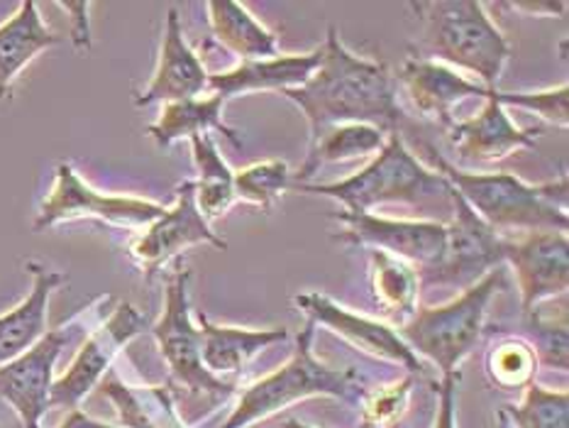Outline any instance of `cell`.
I'll return each mask as SVG.
<instances>
[{"instance_id": "cell-1", "label": "cell", "mask_w": 569, "mask_h": 428, "mask_svg": "<svg viewBox=\"0 0 569 428\" xmlns=\"http://www.w3.org/2000/svg\"><path fill=\"white\" fill-rule=\"evenodd\" d=\"M320 67L299 89L281 96L299 106L311 126V138L328 128L375 126L387 132L399 130L403 110L399 106V86L383 61L350 52L336 28L328 30L320 44Z\"/></svg>"}, {"instance_id": "cell-2", "label": "cell", "mask_w": 569, "mask_h": 428, "mask_svg": "<svg viewBox=\"0 0 569 428\" xmlns=\"http://www.w3.org/2000/svg\"><path fill=\"white\" fill-rule=\"evenodd\" d=\"M418 20V44L413 57L467 71L487 89H497L506 64L511 61V42L487 6L479 0H420L411 3Z\"/></svg>"}, {"instance_id": "cell-3", "label": "cell", "mask_w": 569, "mask_h": 428, "mask_svg": "<svg viewBox=\"0 0 569 428\" xmlns=\"http://www.w3.org/2000/svg\"><path fill=\"white\" fill-rule=\"evenodd\" d=\"M430 169L450 181L467 206L497 232L503 230H569L567 177L548 183H526L506 171L457 169L440 152L426 147Z\"/></svg>"}, {"instance_id": "cell-4", "label": "cell", "mask_w": 569, "mask_h": 428, "mask_svg": "<svg viewBox=\"0 0 569 428\" xmlns=\"http://www.w3.org/2000/svg\"><path fill=\"white\" fill-rule=\"evenodd\" d=\"M291 189L328 196L350 213H372V208L383 203L428 208L440 201L445 208H452L450 181L420 162L406 147L399 130L389 132L383 150L357 175L330 183H293Z\"/></svg>"}, {"instance_id": "cell-5", "label": "cell", "mask_w": 569, "mask_h": 428, "mask_svg": "<svg viewBox=\"0 0 569 428\" xmlns=\"http://www.w3.org/2000/svg\"><path fill=\"white\" fill-rule=\"evenodd\" d=\"M316 330L318 328L311 321L303 324V330L296 336V348L289 362L247 387L220 428H247L311 397L357 399L355 395L360 389H357V372L352 367L336 370L313 355Z\"/></svg>"}, {"instance_id": "cell-6", "label": "cell", "mask_w": 569, "mask_h": 428, "mask_svg": "<svg viewBox=\"0 0 569 428\" xmlns=\"http://www.w3.org/2000/svg\"><path fill=\"white\" fill-rule=\"evenodd\" d=\"M506 289L503 269H491L460 297L440 306H418L399 328V336L416 355H423L445 375H455L469 352L477 348L487 324L491 299Z\"/></svg>"}, {"instance_id": "cell-7", "label": "cell", "mask_w": 569, "mask_h": 428, "mask_svg": "<svg viewBox=\"0 0 569 428\" xmlns=\"http://www.w3.org/2000/svg\"><path fill=\"white\" fill-rule=\"evenodd\" d=\"M189 281L191 272L187 269H179L167 279L164 309L150 330L169 367L171 395L179 389L187 401H203L206 407H216L234 395V382L216 377L203 365L201 334L193 326L191 316Z\"/></svg>"}, {"instance_id": "cell-8", "label": "cell", "mask_w": 569, "mask_h": 428, "mask_svg": "<svg viewBox=\"0 0 569 428\" xmlns=\"http://www.w3.org/2000/svg\"><path fill=\"white\" fill-rule=\"evenodd\" d=\"M108 301V293L93 299L67 324L47 330L30 350L18 355L16 360L0 365V399H6L16 409L22 428H40L42 416L49 409V391L54 385L59 355L79 336H89V330L98 326L91 324L93 313L101 311V306Z\"/></svg>"}, {"instance_id": "cell-9", "label": "cell", "mask_w": 569, "mask_h": 428, "mask_svg": "<svg viewBox=\"0 0 569 428\" xmlns=\"http://www.w3.org/2000/svg\"><path fill=\"white\" fill-rule=\"evenodd\" d=\"M167 208L150 199H138V196H118L96 191L91 183L69 162H61L54 169V183L44 201L37 208L32 230L42 232L71 220H98L116 228L144 230L159 216H164Z\"/></svg>"}, {"instance_id": "cell-10", "label": "cell", "mask_w": 569, "mask_h": 428, "mask_svg": "<svg viewBox=\"0 0 569 428\" xmlns=\"http://www.w3.org/2000/svg\"><path fill=\"white\" fill-rule=\"evenodd\" d=\"M144 330H150V318L138 306L120 301L101 324L89 330L67 372L54 379L52 391H49V409H79V404L110 372L118 352Z\"/></svg>"}, {"instance_id": "cell-11", "label": "cell", "mask_w": 569, "mask_h": 428, "mask_svg": "<svg viewBox=\"0 0 569 428\" xmlns=\"http://www.w3.org/2000/svg\"><path fill=\"white\" fill-rule=\"evenodd\" d=\"M448 226V242L440 260L423 269L420 285L467 289L487 277L491 269L503 267L506 238L487 226L460 193L452 189V220Z\"/></svg>"}, {"instance_id": "cell-12", "label": "cell", "mask_w": 569, "mask_h": 428, "mask_svg": "<svg viewBox=\"0 0 569 428\" xmlns=\"http://www.w3.org/2000/svg\"><path fill=\"white\" fill-rule=\"evenodd\" d=\"M332 218L340 223V230L332 236L336 242L399 257L418 272L436 265L448 242V226L440 220H403L350 211H338Z\"/></svg>"}, {"instance_id": "cell-13", "label": "cell", "mask_w": 569, "mask_h": 428, "mask_svg": "<svg viewBox=\"0 0 569 428\" xmlns=\"http://www.w3.org/2000/svg\"><path fill=\"white\" fill-rule=\"evenodd\" d=\"M203 242L213 245L218 250L228 248V242L213 232L208 220L198 211L193 179H187L177 187V203L167 208L164 216H159L154 223L147 226L138 238L130 240L128 255L147 275V279H152L171 260H177L183 250Z\"/></svg>"}, {"instance_id": "cell-14", "label": "cell", "mask_w": 569, "mask_h": 428, "mask_svg": "<svg viewBox=\"0 0 569 428\" xmlns=\"http://www.w3.org/2000/svg\"><path fill=\"white\" fill-rule=\"evenodd\" d=\"M296 309H299L306 321H311L316 328H328L332 334L348 340L352 348L362 350L365 355H372L377 360H387L393 365H401L408 375L423 377L426 365L420 362L418 355L406 346L399 330L377 321V318H367L362 313H355L348 306L330 299L323 291H303L293 297Z\"/></svg>"}, {"instance_id": "cell-15", "label": "cell", "mask_w": 569, "mask_h": 428, "mask_svg": "<svg viewBox=\"0 0 569 428\" xmlns=\"http://www.w3.org/2000/svg\"><path fill=\"white\" fill-rule=\"evenodd\" d=\"M503 265H511L521 289L523 311L533 313L538 303L565 297L569 287L567 232L533 230L521 240H506Z\"/></svg>"}, {"instance_id": "cell-16", "label": "cell", "mask_w": 569, "mask_h": 428, "mask_svg": "<svg viewBox=\"0 0 569 428\" xmlns=\"http://www.w3.org/2000/svg\"><path fill=\"white\" fill-rule=\"evenodd\" d=\"M208 79L210 73L206 64L187 42V34H183L179 10L169 6L157 69L144 89L134 96V106L147 108L154 103L167 106L189 101V98H198L208 91Z\"/></svg>"}, {"instance_id": "cell-17", "label": "cell", "mask_w": 569, "mask_h": 428, "mask_svg": "<svg viewBox=\"0 0 569 428\" xmlns=\"http://www.w3.org/2000/svg\"><path fill=\"white\" fill-rule=\"evenodd\" d=\"M396 86H401L408 101L413 103L420 116L440 122L445 130L457 120L455 108L467 101V98L487 101V98L497 93V89H487L479 81L465 77L462 71L413 54L406 59L401 73L396 77Z\"/></svg>"}, {"instance_id": "cell-18", "label": "cell", "mask_w": 569, "mask_h": 428, "mask_svg": "<svg viewBox=\"0 0 569 428\" xmlns=\"http://www.w3.org/2000/svg\"><path fill=\"white\" fill-rule=\"evenodd\" d=\"M497 93L487 98L477 116L455 120L448 128L462 165H497L518 150L536 147L538 132L518 128Z\"/></svg>"}, {"instance_id": "cell-19", "label": "cell", "mask_w": 569, "mask_h": 428, "mask_svg": "<svg viewBox=\"0 0 569 428\" xmlns=\"http://www.w3.org/2000/svg\"><path fill=\"white\" fill-rule=\"evenodd\" d=\"M320 47L306 54H277L271 59H254L240 61L230 71L210 73L208 93L220 96L222 101L228 98L252 93V91H291L299 89L308 79L313 77L320 67Z\"/></svg>"}, {"instance_id": "cell-20", "label": "cell", "mask_w": 569, "mask_h": 428, "mask_svg": "<svg viewBox=\"0 0 569 428\" xmlns=\"http://www.w3.org/2000/svg\"><path fill=\"white\" fill-rule=\"evenodd\" d=\"M24 269L32 279L28 297L10 311L0 313V365L16 360L47 334L49 299L69 279L40 260H28Z\"/></svg>"}, {"instance_id": "cell-21", "label": "cell", "mask_w": 569, "mask_h": 428, "mask_svg": "<svg viewBox=\"0 0 569 428\" xmlns=\"http://www.w3.org/2000/svg\"><path fill=\"white\" fill-rule=\"evenodd\" d=\"M198 334H201V358L208 372L226 379L238 375L242 367L257 358L259 352L289 340L287 328H240L213 324L206 313L196 316Z\"/></svg>"}, {"instance_id": "cell-22", "label": "cell", "mask_w": 569, "mask_h": 428, "mask_svg": "<svg viewBox=\"0 0 569 428\" xmlns=\"http://www.w3.org/2000/svg\"><path fill=\"white\" fill-rule=\"evenodd\" d=\"M57 44H61V37L47 28L34 0L20 3L6 22H0V98H10L22 69Z\"/></svg>"}, {"instance_id": "cell-23", "label": "cell", "mask_w": 569, "mask_h": 428, "mask_svg": "<svg viewBox=\"0 0 569 428\" xmlns=\"http://www.w3.org/2000/svg\"><path fill=\"white\" fill-rule=\"evenodd\" d=\"M98 389L113 401L122 428H191L181 419L169 385H128L108 372Z\"/></svg>"}, {"instance_id": "cell-24", "label": "cell", "mask_w": 569, "mask_h": 428, "mask_svg": "<svg viewBox=\"0 0 569 428\" xmlns=\"http://www.w3.org/2000/svg\"><path fill=\"white\" fill-rule=\"evenodd\" d=\"M222 110H226V101L216 93L167 103L162 106L159 118L147 128V135L157 142V147H171L179 140H191L198 138V135L218 132L232 147H242L240 132L228 126L226 118H222Z\"/></svg>"}, {"instance_id": "cell-25", "label": "cell", "mask_w": 569, "mask_h": 428, "mask_svg": "<svg viewBox=\"0 0 569 428\" xmlns=\"http://www.w3.org/2000/svg\"><path fill=\"white\" fill-rule=\"evenodd\" d=\"M387 130L362 126V122H350V126H336L323 130L316 138H311L306 162L296 175H291V187L293 183H308L326 165H345L355 162V159L379 155L383 145H387Z\"/></svg>"}, {"instance_id": "cell-26", "label": "cell", "mask_w": 569, "mask_h": 428, "mask_svg": "<svg viewBox=\"0 0 569 428\" xmlns=\"http://www.w3.org/2000/svg\"><path fill=\"white\" fill-rule=\"evenodd\" d=\"M208 24L216 40L242 61L271 59L279 54V37L259 22L250 8L232 0H213L206 6Z\"/></svg>"}, {"instance_id": "cell-27", "label": "cell", "mask_w": 569, "mask_h": 428, "mask_svg": "<svg viewBox=\"0 0 569 428\" xmlns=\"http://www.w3.org/2000/svg\"><path fill=\"white\" fill-rule=\"evenodd\" d=\"M420 275L413 265L387 252L369 250V289L379 309L391 318V324L403 326L411 321L420 301Z\"/></svg>"}, {"instance_id": "cell-28", "label": "cell", "mask_w": 569, "mask_h": 428, "mask_svg": "<svg viewBox=\"0 0 569 428\" xmlns=\"http://www.w3.org/2000/svg\"><path fill=\"white\" fill-rule=\"evenodd\" d=\"M193 165L198 171L196 187V206L206 220L220 218L230 211L234 199V171L220 157L213 135H198L191 138Z\"/></svg>"}, {"instance_id": "cell-29", "label": "cell", "mask_w": 569, "mask_h": 428, "mask_svg": "<svg viewBox=\"0 0 569 428\" xmlns=\"http://www.w3.org/2000/svg\"><path fill=\"white\" fill-rule=\"evenodd\" d=\"M538 365L530 340L516 336L493 342L485 360L489 379L501 389H526L530 382H536Z\"/></svg>"}, {"instance_id": "cell-30", "label": "cell", "mask_w": 569, "mask_h": 428, "mask_svg": "<svg viewBox=\"0 0 569 428\" xmlns=\"http://www.w3.org/2000/svg\"><path fill=\"white\" fill-rule=\"evenodd\" d=\"M503 416H509L516 428H569V395L565 389L530 382L523 401L503 407Z\"/></svg>"}, {"instance_id": "cell-31", "label": "cell", "mask_w": 569, "mask_h": 428, "mask_svg": "<svg viewBox=\"0 0 569 428\" xmlns=\"http://www.w3.org/2000/svg\"><path fill=\"white\" fill-rule=\"evenodd\" d=\"M291 189L289 165L281 159H264L234 171V199L254 203L262 211H271L279 196Z\"/></svg>"}, {"instance_id": "cell-32", "label": "cell", "mask_w": 569, "mask_h": 428, "mask_svg": "<svg viewBox=\"0 0 569 428\" xmlns=\"http://www.w3.org/2000/svg\"><path fill=\"white\" fill-rule=\"evenodd\" d=\"M416 377L408 375L399 382L365 391L360 397V426L362 428H393L403 419L411 404Z\"/></svg>"}, {"instance_id": "cell-33", "label": "cell", "mask_w": 569, "mask_h": 428, "mask_svg": "<svg viewBox=\"0 0 569 428\" xmlns=\"http://www.w3.org/2000/svg\"><path fill=\"white\" fill-rule=\"evenodd\" d=\"M499 103L516 106L528 113H536L552 126L567 128L569 126V86L560 83L546 91H523V93H497Z\"/></svg>"}, {"instance_id": "cell-34", "label": "cell", "mask_w": 569, "mask_h": 428, "mask_svg": "<svg viewBox=\"0 0 569 428\" xmlns=\"http://www.w3.org/2000/svg\"><path fill=\"white\" fill-rule=\"evenodd\" d=\"M533 328V346L538 362L546 367H555V370L567 372L569 370V342H567V321L562 318L560 324L548 321V318L533 316L530 321Z\"/></svg>"}, {"instance_id": "cell-35", "label": "cell", "mask_w": 569, "mask_h": 428, "mask_svg": "<svg viewBox=\"0 0 569 428\" xmlns=\"http://www.w3.org/2000/svg\"><path fill=\"white\" fill-rule=\"evenodd\" d=\"M61 10L69 12V37H71V44L81 49V52H89L93 47L91 40V20H89V10L91 3H57Z\"/></svg>"}, {"instance_id": "cell-36", "label": "cell", "mask_w": 569, "mask_h": 428, "mask_svg": "<svg viewBox=\"0 0 569 428\" xmlns=\"http://www.w3.org/2000/svg\"><path fill=\"white\" fill-rule=\"evenodd\" d=\"M457 382H460V372L445 375L438 385V414L432 428H457Z\"/></svg>"}, {"instance_id": "cell-37", "label": "cell", "mask_w": 569, "mask_h": 428, "mask_svg": "<svg viewBox=\"0 0 569 428\" xmlns=\"http://www.w3.org/2000/svg\"><path fill=\"white\" fill-rule=\"evenodd\" d=\"M516 12H528V16L538 18H565L567 16V3L565 0H523V3H506Z\"/></svg>"}, {"instance_id": "cell-38", "label": "cell", "mask_w": 569, "mask_h": 428, "mask_svg": "<svg viewBox=\"0 0 569 428\" xmlns=\"http://www.w3.org/2000/svg\"><path fill=\"white\" fill-rule=\"evenodd\" d=\"M59 428H118V426H108L103 421L91 419V416L83 414L81 409H71L67 414V419L59 424Z\"/></svg>"}, {"instance_id": "cell-39", "label": "cell", "mask_w": 569, "mask_h": 428, "mask_svg": "<svg viewBox=\"0 0 569 428\" xmlns=\"http://www.w3.org/2000/svg\"><path fill=\"white\" fill-rule=\"evenodd\" d=\"M281 428H316V426H308V424H303L299 419H289V421H283Z\"/></svg>"}]
</instances>
